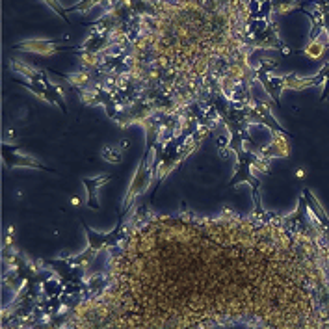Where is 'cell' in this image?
I'll use <instances>...</instances> for the list:
<instances>
[{"label": "cell", "instance_id": "obj_5", "mask_svg": "<svg viewBox=\"0 0 329 329\" xmlns=\"http://www.w3.org/2000/svg\"><path fill=\"white\" fill-rule=\"evenodd\" d=\"M303 197H305V201H307V208H309V212L313 214V218H315V222L328 233L329 231V218H328V214H326V210L320 207V203L316 201V197L311 193L309 188L303 190Z\"/></svg>", "mask_w": 329, "mask_h": 329}, {"label": "cell", "instance_id": "obj_2", "mask_svg": "<svg viewBox=\"0 0 329 329\" xmlns=\"http://www.w3.org/2000/svg\"><path fill=\"white\" fill-rule=\"evenodd\" d=\"M2 157H4V164H6L7 169H11L15 165H22V167H36V169H43V171H52L50 167L43 165L41 162H37L36 158L19 155V153L15 151V147L7 145V143L2 145Z\"/></svg>", "mask_w": 329, "mask_h": 329}, {"label": "cell", "instance_id": "obj_7", "mask_svg": "<svg viewBox=\"0 0 329 329\" xmlns=\"http://www.w3.org/2000/svg\"><path fill=\"white\" fill-rule=\"evenodd\" d=\"M324 50H326V45L320 43V41H315V43H309L305 47V54L309 58H320L324 54Z\"/></svg>", "mask_w": 329, "mask_h": 329}, {"label": "cell", "instance_id": "obj_3", "mask_svg": "<svg viewBox=\"0 0 329 329\" xmlns=\"http://www.w3.org/2000/svg\"><path fill=\"white\" fill-rule=\"evenodd\" d=\"M110 179H114V175H99V177H86V179H82L84 182V186H86V192H87V207L93 208V210H99L100 208V203L97 199V190H99L102 184H106Z\"/></svg>", "mask_w": 329, "mask_h": 329}, {"label": "cell", "instance_id": "obj_1", "mask_svg": "<svg viewBox=\"0 0 329 329\" xmlns=\"http://www.w3.org/2000/svg\"><path fill=\"white\" fill-rule=\"evenodd\" d=\"M227 149L235 151L236 155V173L235 177L229 180V188L240 184V182H247L251 186V193H253V205L258 214L262 212V201H260V180L257 177H253L251 169L258 167L264 169L268 165V158L258 153H251L244 147V136L242 134H231V140L227 142Z\"/></svg>", "mask_w": 329, "mask_h": 329}, {"label": "cell", "instance_id": "obj_6", "mask_svg": "<svg viewBox=\"0 0 329 329\" xmlns=\"http://www.w3.org/2000/svg\"><path fill=\"white\" fill-rule=\"evenodd\" d=\"M62 41H47V39H36V41H22V43H17L15 49H22V50H34V52H54V50H62L64 47H58ZM65 50V49H64Z\"/></svg>", "mask_w": 329, "mask_h": 329}, {"label": "cell", "instance_id": "obj_4", "mask_svg": "<svg viewBox=\"0 0 329 329\" xmlns=\"http://www.w3.org/2000/svg\"><path fill=\"white\" fill-rule=\"evenodd\" d=\"M9 67H11L15 73H19V77H22V80L26 79L28 82H43L47 86L52 84L49 80V77H47L43 71H37V69H34V67L28 64H22V62L11 60V62H9Z\"/></svg>", "mask_w": 329, "mask_h": 329}]
</instances>
